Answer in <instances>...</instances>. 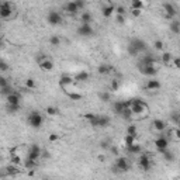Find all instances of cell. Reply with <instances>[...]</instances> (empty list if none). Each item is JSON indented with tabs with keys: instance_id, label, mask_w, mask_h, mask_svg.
<instances>
[{
	"instance_id": "6da1fadb",
	"label": "cell",
	"mask_w": 180,
	"mask_h": 180,
	"mask_svg": "<svg viewBox=\"0 0 180 180\" xmlns=\"http://www.w3.org/2000/svg\"><path fill=\"white\" fill-rule=\"evenodd\" d=\"M27 122L32 128H41L42 122H44V117L41 115L39 111H31L27 117Z\"/></svg>"
},
{
	"instance_id": "7a4b0ae2",
	"label": "cell",
	"mask_w": 180,
	"mask_h": 180,
	"mask_svg": "<svg viewBox=\"0 0 180 180\" xmlns=\"http://www.w3.org/2000/svg\"><path fill=\"white\" fill-rule=\"evenodd\" d=\"M110 122H111V120H110V117H107V115H96V117L90 121V125L98 127V128H106V127L110 125Z\"/></svg>"
},
{
	"instance_id": "3957f363",
	"label": "cell",
	"mask_w": 180,
	"mask_h": 180,
	"mask_svg": "<svg viewBox=\"0 0 180 180\" xmlns=\"http://www.w3.org/2000/svg\"><path fill=\"white\" fill-rule=\"evenodd\" d=\"M13 14V6L10 2H2L0 4V20H8Z\"/></svg>"
},
{
	"instance_id": "277c9868",
	"label": "cell",
	"mask_w": 180,
	"mask_h": 180,
	"mask_svg": "<svg viewBox=\"0 0 180 180\" xmlns=\"http://www.w3.org/2000/svg\"><path fill=\"white\" fill-rule=\"evenodd\" d=\"M138 69H139V72L142 73L143 76L152 78V76H155L158 73V69H159V68H156V65H141V63H138Z\"/></svg>"
},
{
	"instance_id": "5b68a950",
	"label": "cell",
	"mask_w": 180,
	"mask_h": 180,
	"mask_svg": "<svg viewBox=\"0 0 180 180\" xmlns=\"http://www.w3.org/2000/svg\"><path fill=\"white\" fill-rule=\"evenodd\" d=\"M47 21L49 25H61L63 18H62V14L59 11H55V10H51L47 16Z\"/></svg>"
},
{
	"instance_id": "8992f818",
	"label": "cell",
	"mask_w": 180,
	"mask_h": 180,
	"mask_svg": "<svg viewBox=\"0 0 180 180\" xmlns=\"http://www.w3.org/2000/svg\"><path fill=\"white\" fill-rule=\"evenodd\" d=\"M114 170H115V172H120V173H122V172H128V170H129V163H128V160H127V158L118 156L117 159H115Z\"/></svg>"
},
{
	"instance_id": "52a82bcc",
	"label": "cell",
	"mask_w": 180,
	"mask_h": 180,
	"mask_svg": "<svg viewBox=\"0 0 180 180\" xmlns=\"http://www.w3.org/2000/svg\"><path fill=\"white\" fill-rule=\"evenodd\" d=\"M42 155V151L41 148H39V145H37V143H34V145L30 146V149H28V153H27V158L25 159H30V160H38L39 158H41Z\"/></svg>"
},
{
	"instance_id": "ba28073f",
	"label": "cell",
	"mask_w": 180,
	"mask_h": 180,
	"mask_svg": "<svg viewBox=\"0 0 180 180\" xmlns=\"http://www.w3.org/2000/svg\"><path fill=\"white\" fill-rule=\"evenodd\" d=\"M78 34L80 37H90L94 34V30H93L92 24H80L78 27Z\"/></svg>"
},
{
	"instance_id": "9c48e42d",
	"label": "cell",
	"mask_w": 180,
	"mask_h": 180,
	"mask_svg": "<svg viewBox=\"0 0 180 180\" xmlns=\"http://www.w3.org/2000/svg\"><path fill=\"white\" fill-rule=\"evenodd\" d=\"M138 165H139V168L142 169V170H151L152 168V162H151V158L148 156V155H141L139 159H138Z\"/></svg>"
},
{
	"instance_id": "30bf717a",
	"label": "cell",
	"mask_w": 180,
	"mask_h": 180,
	"mask_svg": "<svg viewBox=\"0 0 180 180\" xmlns=\"http://www.w3.org/2000/svg\"><path fill=\"white\" fill-rule=\"evenodd\" d=\"M125 108H129L128 100H125V101H114V103H112V111H114L117 115H121V112H122Z\"/></svg>"
},
{
	"instance_id": "8fae6325",
	"label": "cell",
	"mask_w": 180,
	"mask_h": 180,
	"mask_svg": "<svg viewBox=\"0 0 180 180\" xmlns=\"http://www.w3.org/2000/svg\"><path fill=\"white\" fill-rule=\"evenodd\" d=\"M155 146H156V149L159 152L166 151V149H169V139L166 137L156 138V141H155Z\"/></svg>"
},
{
	"instance_id": "7c38bea8",
	"label": "cell",
	"mask_w": 180,
	"mask_h": 180,
	"mask_svg": "<svg viewBox=\"0 0 180 180\" xmlns=\"http://www.w3.org/2000/svg\"><path fill=\"white\" fill-rule=\"evenodd\" d=\"M163 10H165V17L168 20H172L174 16H177V11L172 3H165L163 4Z\"/></svg>"
},
{
	"instance_id": "4fadbf2b",
	"label": "cell",
	"mask_w": 180,
	"mask_h": 180,
	"mask_svg": "<svg viewBox=\"0 0 180 180\" xmlns=\"http://www.w3.org/2000/svg\"><path fill=\"white\" fill-rule=\"evenodd\" d=\"M73 83H75L73 78H70V76H68V75L61 76V79H59V86L63 90H68L70 86H73Z\"/></svg>"
},
{
	"instance_id": "5bb4252c",
	"label": "cell",
	"mask_w": 180,
	"mask_h": 180,
	"mask_svg": "<svg viewBox=\"0 0 180 180\" xmlns=\"http://www.w3.org/2000/svg\"><path fill=\"white\" fill-rule=\"evenodd\" d=\"M129 45H131V47H134L138 52H145V51H146V42L143 41V39L135 38V39H132V41L129 42Z\"/></svg>"
},
{
	"instance_id": "9a60e30c",
	"label": "cell",
	"mask_w": 180,
	"mask_h": 180,
	"mask_svg": "<svg viewBox=\"0 0 180 180\" xmlns=\"http://www.w3.org/2000/svg\"><path fill=\"white\" fill-rule=\"evenodd\" d=\"M114 11H115V6L112 4V3H104V4L101 6V13H103V16L106 17V18L111 17Z\"/></svg>"
},
{
	"instance_id": "2e32d148",
	"label": "cell",
	"mask_w": 180,
	"mask_h": 180,
	"mask_svg": "<svg viewBox=\"0 0 180 180\" xmlns=\"http://www.w3.org/2000/svg\"><path fill=\"white\" fill-rule=\"evenodd\" d=\"M6 101H7V104H14V106H17V104H20V101H21V96H20V93L13 92L11 94H8L7 97H6Z\"/></svg>"
},
{
	"instance_id": "e0dca14e",
	"label": "cell",
	"mask_w": 180,
	"mask_h": 180,
	"mask_svg": "<svg viewBox=\"0 0 180 180\" xmlns=\"http://www.w3.org/2000/svg\"><path fill=\"white\" fill-rule=\"evenodd\" d=\"M160 82L158 80V79H149L148 82H146V89L148 90H152V92H156V90L160 89Z\"/></svg>"
},
{
	"instance_id": "ac0fdd59",
	"label": "cell",
	"mask_w": 180,
	"mask_h": 180,
	"mask_svg": "<svg viewBox=\"0 0 180 180\" xmlns=\"http://www.w3.org/2000/svg\"><path fill=\"white\" fill-rule=\"evenodd\" d=\"M97 72L100 73V75H110L111 72H114V66H111V65H108V63H101L100 66L97 68Z\"/></svg>"
},
{
	"instance_id": "d6986e66",
	"label": "cell",
	"mask_w": 180,
	"mask_h": 180,
	"mask_svg": "<svg viewBox=\"0 0 180 180\" xmlns=\"http://www.w3.org/2000/svg\"><path fill=\"white\" fill-rule=\"evenodd\" d=\"M20 169L18 166H14V165H8L4 168V176H17L20 173Z\"/></svg>"
},
{
	"instance_id": "ffe728a7",
	"label": "cell",
	"mask_w": 180,
	"mask_h": 180,
	"mask_svg": "<svg viewBox=\"0 0 180 180\" xmlns=\"http://www.w3.org/2000/svg\"><path fill=\"white\" fill-rule=\"evenodd\" d=\"M141 65H156V58L152 53H146L142 56V59L139 61Z\"/></svg>"
},
{
	"instance_id": "44dd1931",
	"label": "cell",
	"mask_w": 180,
	"mask_h": 180,
	"mask_svg": "<svg viewBox=\"0 0 180 180\" xmlns=\"http://www.w3.org/2000/svg\"><path fill=\"white\" fill-rule=\"evenodd\" d=\"M65 11H66L68 14H70V16H75V14L79 13V8L76 7L75 2H68L66 4H65Z\"/></svg>"
},
{
	"instance_id": "7402d4cb",
	"label": "cell",
	"mask_w": 180,
	"mask_h": 180,
	"mask_svg": "<svg viewBox=\"0 0 180 180\" xmlns=\"http://www.w3.org/2000/svg\"><path fill=\"white\" fill-rule=\"evenodd\" d=\"M39 68H41V70H44V72H51V70L53 69V62L51 61V59H45V61H42L41 63H38Z\"/></svg>"
},
{
	"instance_id": "603a6c76",
	"label": "cell",
	"mask_w": 180,
	"mask_h": 180,
	"mask_svg": "<svg viewBox=\"0 0 180 180\" xmlns=\"http://www.w3.org/2000/svg\"><path fill=\"white\" fill-rule=\"evenodd\" d=\"M93 21V16L90 11H82L80 13V22L82 24H90Z\"/></svg>"
},
{
	"instance_id": "cb8c5ba5",
	"label": "cell",
	"mask_w": 180,
	"mask_h": 180,
	"mask_svg": "<svg viewBox=\"0 0 180 180\" xmlns=\"http://www.w3.org/2000/svg\"><path fill=\"white\" fill-rule=\"evenodd\" d=\"M153 128L156 129L158 132H163L166 128H168V124H166V121H163V120H155L153 121Z\"/></svg>"
},
{
	"instance_id": "d4e9b609",
	"label": "cell",
	"mask_w": 180,
	"mask_h": 180,
	"mask_svg": "<svg viewBox=\"0 0 180 180\" xmlns=\"http://www.w3.org/2000/svg\"><path fill=\"white\" fill-rule=\"evenodd\" d=\"M127 151H128V153H131V155H138L142 152V146H141L139 143L135 142V143H132V145L127 146Z\"/></svg>"
},
{
	"instance_id": "484cf974",
	"label": "cell",
	"mask_w": 180,
	"mask_h": 180,
	"mask_svg": "<svg viewBox=\"0 0 180 180\" xmlns=\"http://www.w3.org/2000/svg\"><path fill=\"white\" fill-rule=\"evenodd\" d=\"M173 58L174 56L172 55L170 52H165V53H162V56H160V61H162L163 65L169 66V65H172V62H173Z\"/></svg>"
},
{
	"instance_id": "4316f807",
	"label": "cell",
	"mask_w": 180,
	"mask_h": 180,
	"mask_svg": "<svg viewBox=\"0 0 180 180\" xmlns=\"http://www.w3.org/2000/svg\"><path fill=\"white\" fill-rule=\"evenodd\" d=\"M89 78H90L89 72H86V70H82V72L76 73L75 78H73V80H76V82H86Z\"/></svg>"
},
{
	"instance_id": "83f0119b",
	"label": "cell",
	"mask_w": 180,
	"mask_h": 180,
	"mask_svg": "<svg viewBox=\"0 0 180 180\" xmlns=\"http://www.w3.org/2000/svg\"><path fill=\"white\" fill-rule=\"evenodd\" d=\"M66 96L70 98V100H73V101H79V100L83 98V94L79 93V92H66Z\"/></svg>"
},
{
	"instance_id": "f1b7e54d",
	"label": "cell",
	"mask_w": 180,
	"mask_h": 180,
	"mask_svg": "<svg viewBox=\"0 0 180 180\" xmlns=\"http://www.w3.org/2000/svg\"><path fill=\"white\" fill-rule=\"evenodd\" d=\"M45 112H47V115H49V117H56V115L59 114V110L53 106H49L45 108Z\"/></svg>"
},
{
	"instance_id": "f546056e",
	"label": "cell",
	"mask_w": 180,
	"mask_h": 180,
	"mask_svg": "<svg viewBox=\"0 0 180 180\" xmlns=\"http://www.w3.org/2000/svg\"><path fill=\"white\" fill-rule=\"evenodd\" d=\"M20 108H21V104H17V106H14V104H7V107H6L8 114H16L17 111H20Z\"/></svg>"
},
{
	"instance_id": "4dcf8cb0",
	"label": "cell",
	"mask_w": 180,
	"mask_h": 180,
	"mask_svg": "<svg viewBox=\"0 0 180 180\" xmlns=\"http://www.w3.org/2000/svg\"><path fill=\"white\" fill-rule=\"evenodd\" d=\"M169 27H170V31L173 34H179L180 32V22L177 21V20H173V21L170 22V25H169Z\"/></svg>"
},
{
	"instance_id": "1f68e13d",
	"label": "cell",
	"mask_w": 180,
	"mask_h": 180,
	"mask_svg": "<svg viewBox=\"0 0 180 180\" xmlns=\"http://www.w3.org/2000/svg\"><path fill=\"white\" fill-rule=\"evenodd\" d=\"M131 7H132V10H139V11H142V8L145 7V3L141 2V0H134V2L131 3Z\"/></svg>"
},
{
	"instance_id": "d6a6232c",
	"label": "cell",
	"mask_w": 180,
	"mask_h": 180,
	"mask_svg": "<svg viewBox=\"0 0 180 180\" xmlns=\"http://www.w3.org/2000/svg\"><path fill=\"white\" fill-rule=\"evenodd\" d=\"M98 98H100L103 103H108V101L111 100V94H110V92H100L98 93Z\"/></svg>"
},
{
	"instance_id": "836d02e7",
	"label": "cell",
	"mask_w": 180,
	"mask_h": 180,
	"mask_svg": "<svg viewBox=\"0 0 180 180\" xmlns=\"http://www.w3.org/2000/svg\"><path fill=\"white\" fill-rule=\"evenodd\" d=\"M21 163H22V159L18 156V155H10V165L20 166Z\"/></svg>"
},
{
	"instance_id": "e575fe53",
	"label": "cell",
	"mask_w": 180,
	"mask_h": 180,
	"mask_svg": "<svg viewBox=\"0 0 180 180\" xmlns=\"http://www.w3.org/2000/svg\"><path fill=\"white\" fill-rule=\"evenodd\" d=\"M24 168L28 169V170H34L37 168V162L35 160H30V159H24Z\"/></svg>"
},
{
	"instance_id": "d590c367",
	"label": "cell",
	"mask_w": 180,
	"mask_h": 180,
	"mask_svg": "<svg viewBox=\"0 0 180 180\" xmlns=\"http://www.w3.org/2000/svg\"><path fill=\"white\" fill-rule=\"evenodd\" d=\"M162 155H163V158H165V160H168V162H173L174 160V153L172 151H169V149L163 151Z\"/></svg>"
},
{
	"instance_id": "8d00e7d4",
	"label": "cell",
	"mask_w": 180,
	"mask_h": 180,
	"mask_svg": "<svg viewBox=\"0 0 180 180\" xmlns=\"http://www.w3.org/2000/svg\"><path fill=\"white\" fill-rule=\"evenodd\" d=\"M137 134H138L137 125H135V124H131V125H128V128H127V135H132V137H137Z\"/></svg>"
},
{
	"instance_id": "74e56055",
	"label": "cell",
	"mask_w": 180,
	"mask_h": 180,
	"mask_svg": "<svg viewBox=\"0 0 180 180\" xmlns=\"http://www.w3.org/2000/svg\"><path fill=\"white\" fill-rule=\"evenodd\" d=\"M121 117H122L124 120L129 121V120H132V118H134V115H132L131 110H129V108H125V110H124L122 112H121Z\"/></svg>"
},
{
	"instance_id": "f35d334b",
	"label": "cell",
	"mask_w": 180,
	"mask_h": 180,
	"mask_svg": "<svg viewBox=\"0 0 180 180\" xmlns=\"http://www.w3.org/2000/svg\"><path fill=\"white\" fill-rule=\"evenodd\" d=\"M35 86H37V83H35V80H34L32 78L25 79V87H27V89L34 90V89H35Z\"/></svg>"
},
{
	"instance_id": "ab89813d",
	"label": "cell",
	"mask_w": 180,
	"mask_h": 180,
	"mask_svg": "<svg viewBox=\"0 0 180 180\" xmlns=\"http://www.w3.org/2000/svg\"><path fill=\"white\" fill-rule=\"evenodd\" d=\"M49 44L52 45V47H58V45H61V37L52 35V37L49 38Z\"/></svg>"
},
{
	"instance_id": "60d3db41",
	"label": "cell",
	"mask_w": 180,
	"mask_h": 180,
	"mask_svg": "<svg viewBox=\"0 0 180 180\" xmlns=\"http://www.w3.org/2000/svg\"><path fill=\"white\" fill-rule=\"evenodd\" d=\"M135 139H137V137L127 135V137L124 138V143H125V146H129V145H132V143H135Z\"/></svg>"
},
{
	"instance_id": "b9f144b4",
	"label": "cell",
	"mask_w": 180,
	"mask_h": 180,
	"mask_svg": "<svg viewBox=\"0 0 180 180\" xmlns=\"http://www.w3.org/2000/svg\"><path fill=\"white\" fill-rule=\"evenodd\" d=\"M14 90H13V87L10 86V84H8L7 87H4V89H0V94H3V96H6V97H7L8 94H11V93H13Z\"/></svg>"
},
{
	"instance_id": "7bdbcfd3",
	"label": "cell",
	"mask_w": 180,
	"mask_h": 180,
	"mask_svg": "<svg viewBox=\"0 0 180 180\" xmlns=\"http://www.w3.org/2000/svg\"><path fill=\"white\" fill-rule=\"evenodd\" d=\"M118 87H120V82H118L117 79H112L111 83H110V90H112V92H117Z\"/></svg>"
},
{
	"instance_id": "ee69618b",
	"label": "cell",
	"mask_w": 180,
	"mask_h": 180,
	"mask_svg": "<svg viewBox=\"0 0 180 180\" xmlns=\"http://www.w3.org/2000/svg\"><path fill=\"white\" fill-rule=\"evenodd\" d=\"M8 86V80L4 78V76H0V89H4V87Z\"/></svg>"
},
{
	"instance_id": "f6af8a7d",
	"label": "cell",
	"mask_w": 180,
	"mask_h": 180,
	"mask_svg": "<svg viewBox=\"0 0 180 180\" xmlns=\"http://www.w3.org/2000/svg\"><path fill=\"white\" fill-rule=\"evenodd\" d=\"M115 13H117V16H125V8L122 6H117L115 7Z\"/></svg>"
},
{
	"instance_id": "bcb514c9",
	"label": "cell",
	"mask_w": 180,
	"mask_h": 180,
	"mask_svg": "<svg viewBox=\"0 0 180 180\" xmlns=\"http://www.w3.org/2000/svg\"><path fill=\"white\" fill-rule=\"evenodd\" d=\"M172 121H173V124H176V125H177V124H179V121H180V117H179V112H177V111H174L173 112V114H172Z\"/></svg>"
},
{
	"instance_id": "7dc6e473",
	"label": "cell",
	"mask_w": 180,
	"mask_h": 180,
	"mask_svg": "<svg viewBox=\"0 0 180 180\" xmlns=\"http://www.w3.org/2000/svg\"><path fill=\"white\" fill-rule=\"evenodd\" d=\"M100 146H101V149H110L111 143H110V141L104 139V141H101V142H100Z\"/></svg>"
},
{
	"instance_id": "c3c4849f",
	"label": "cell",
	"mask_w": 180,
	"mask_h": 180,
	"mask_svg": "<svg viewBox=\"0 0 180 180\" xmlns=\"http://www.w3.org/2000/svg\"><path fill=\"white\" fill-rule=\"evenodd\" d=\"M0 70H2V72H6V70H8V63H7V62H4L3 59L0 61Z\"/></svg>"
},
{
	"instance_id": "681fc988",
	"label": "cell",
	"mask_w": 180,
	"mask_h": 180,
	"mask_svg": "<svg viewBox=\"0 0 180 180\" xmlns=\"http://www.w3.org/2000/svg\"><path fill=\"white\" fill-rule=\"evenodd\" d=\"M128 53H129V55H131V56H137L139 52H138V51L135 49L134 47H131V45H128Z\"/></svg>"
},
{
	"instance_id": "f907efd6",
	"label": "cell",
	"mask_w": 180,
	"mask_h": 180,
	"mask_svg": "<svg viewBox=\"0 0 180 180\" xmlns=\"http://www.w3.org/2000/svg\"><path fill=\"white\" fill-rule=\"evenodd\" d=\"M48 139H49L51 142H55V141H58V139H59V135L56 134V132H52V134H49Z\"/></svg>"
},
{
	"instance_id": "816d5d0a",
	"label": "cell",
	"mask_w": 180,
	"mask_h": 180,
	"mask_svg": "<svg viewBox=\"0 0 180 180\" xmlns=\"http://www.w3.org/2000/svg\"><path fill=\"white\" fill-rule=\"evenodd\" d=\"M75 4H76V7L79 8V11L83 10V7H84V2H82V0H75Z\"/></svg>"
},
{
	"instance_id": "f5cc1de1",
	"label": "cell",
	"mask_w": 180,
	"mask_h": 180,
	"mask_svg": "<svg viewBox=\"0 0 180 180\" xmlns=\"http://www.w3.org/2000/svg\"><path fill=\"white\" fill-rule=\"evenodd\" d=\"M115 21H117V24L122 25L124 22H125V16H117L115 17Z\"/></svg>"
},
{
	"instance_id": "db71d44e",
	"label": "cell",
	"mask_w": 180,
	"mask_h": 180,
	"mask_svg": "<svg viewBox=\"0 0 180 180\" xmlns=\"http://www.w3.org/2000/svg\"><path fill=\"white\" fill-rule=\"evenodd\" d=\"M153 47H155V49H158V51L163 49V42H162V41H155Z\"/></svg>"
},
{
	"instance_id": "11a10c76",
	"label": "cell",
	"mask_w": 180,
	"mask_h": 180,
	"mask_svg": "<svg viewBox=\"0 0 180 180\" xmlns=\"http://www.w3.org/2000/svg\"><path fill=\"white\" fill-rule=\"evenodd\" d=\"M110 152H111L112 155H115V156H118V148H117V146L111 145V146H110Z\"/></svg>"
},
{
	"instance_id": "9f6ffc18",
	"label": "cell",
	"mask_w": 180,
	"mask_h": 180,
	"mask_svg": "<svg viewBox=\"0 0 180 180\" xmlns=\"http://www.w3.org/2000/svg\"><path fill=\"white\" fill-rule=\"evenodd\" d=\"M173 63H174V68H179L180 66V59L174 56V58H173Z\"/></svg>"
},
{
	"instance_id": "6f0895ef",
	"label": "cell",
	"mask_w": 180,
	"mask_h": 180,
	"mask_svg": "<svg viewBox=\"0 0 180 180\" xmlns=\"http://www.w3.org/2000/svg\"><path fill=\"white\" fill-rule=\"evenodd\" d=\"M131 13H132V16H134V17H138V16H141V13H142V11H139V10H132Z\"/></svg>"
},
{
	"instance_id": "680465c9",
	"label": "cell",
	"mask_w": 180,
	"mask_h": 180,
	"mask_svg": "<svg viewBox=\"0 0 180 180\" xmlns=\"http://www.w3.org/2000/svg\"><path fill=\"white\" fill-rule=\"evenodd\" d=\"M3 47H4V41L0 38V48H3Z\"/></svg>"
},
{
	"instance_id": "91938a15",
	"label": "cell",
	"mask_w": 180,
	"mask_h": 180,
	"mask_svg": "<svg viewBox=\"0 0 180 180\" xmlns=\"http://www.w3.org/2000/svg\"><path fill=\"white\" fill-rule=\"evenodd\" d=\"M2 27H3V24H2V21H0V30H2Z\"/></svg>"
},
{
	"instance_id": "94428289",
	"label": "cell",
	"mask_w": 180,
	"mask_h": 180,
	"mask_svg": "<svg viewBox=\"0 0 180 180\" xmlns=\"http://www.w3.org/2000/svg\"><path fill=\"white\" fill-rule=\"evenodd\" d=\"M42 180H51V179H42Z\"/></svg>"
},
{
	"instance_id": "6125c7cd",
	"label": "cell",
	"mask_w": 180,
	"mask_h": 180,
	"mask_svg": "<svg viewBox=\"0 0 180 180\" xmlns=\"http://www.w3.org/2000/svg\"><path fill=\"white\" fill-rule=\"evenodd\" d=\"M0 61H2V59H0Z\"/></svg>"
}]
</instances>
